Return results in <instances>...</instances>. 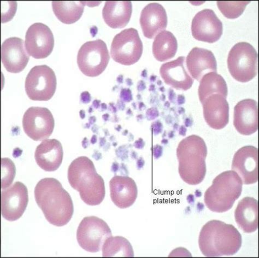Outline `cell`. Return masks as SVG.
<instances>
[{
  "instance_id": "cell-1",
  "label": "cell",
  "mask_w": 259,
  "mask_h": 258,
  "mask_svg": "<svg viewBox=\"0 0 259 258\" xmlns=\"http://www.w3.org/2000/svg\"><path fill=\"white\" fill-rule=\"evenodd\" d=\"M34 193L37 205L51 225L61 227L69 223L74 212L73 203L59 181L53 178L40 180Z\"/></svg>"
},
{
  "instance_id": "cell-2",
  "label": "cell",
  "mask_w": 259,
  "mask_h": 258,
  "mask_svg": "<svg viewBox=\"0 0 259 258\" xmlns=\"http://www.w3.org/2000/svg\"><path fill=\"white\" fill-rule=\"evenodd\" d=\"M242 244V236L233 225L218 220L207 222L201 230L199 244L205 256H231Z\"/></svg>"
},
{
  "instance_id": "cell-3",
  "label": "cell",
  "mask_w": 259,
  "mask_h": 258,
  "mask_svg": "<svg viewBox=\"0 0 259 258\" xmlns=\"http://www.w3.org/2000/svg\"><path fill=\"white\" fill-rule=\"evenodd\" d=\"M68 180L80 198L90 206H97L106 195L105 182L95 168L93 162L87 157L74 159L68 169Z\"/></svg>"
},
{
  "instance_id": "cell-4",
  "label": "cell",
  "mask_w": 259,
  "mask_h": 258,
  "mask_svg": "<svg viewBox=\"0 0 259 258\" xmlns=\"http://www.w3.org/2000/svg\"><path fill=\"white\" fill-rule=\"evenodd\" d=\"M207 148L199 136L191 135L182 140L177 148L179 172L184 182L192 186L199 185L206 174Z\"/></svg>"
},
{
  "instance_id": "cell-5",
  "label": "cell",
  "mask_w": 259,
  "mask_h": 258,
  "mask_svg": "<svg viewBox=\"0 0 259 258\" xmlns=\"http://www.w3.org/2000/svg\"><path fill=\"white\" fill-rule=\"evenodd\" d=\"M243 183L233 170L223 172L213 181L204 195V203L213 212L224 213L233 207L242 192Z\"/></svg>"
},
{
  "instance_id": "cell-6",
  "label": "cell",
  "mask_w": 259,
  "mask_h": 258,
  "mask_svg": "<svg viewBox=\"0 0 259 258\" xmlns=\"http://www.w3.org/2000/svg\"><path fill=\"white\" fill-rule=\"evenodd\" d=\"M227 63L231 75L240 82H248L257 76V53L247 42L236 44L229 53Z\"/></svg>"
},
{
  "instance_id": "cell-7",
  "label": "cell",
  "mask_w": 259,
  "mask_h": 258,
  "mask_svg": "<svg viewBox=\"0 0 259 258\" xmlns=\"http://www.w3.org/2000/svg\"><path fill=\"white\" fill-rule=\"evenodd\" d=\"M110 57L106 44L101 39L85 43L80 47L77 56V64L84 75L98 77L105 70Z\"/></svg>"
},
{
  "instance_id": "cell-8",
  "label": "cell",
  "mask_w": 259,
  "mask_h": 258,
  "mask_svg": "<svg viewBox=\"0 0 259 258\" xmlns=\"http://www.w3.org/2000/svg\"><path fill=\"white\" fill-rule=\"evenodd\" d=\"M112 236L107 224L97 217H86L79 224L77 240L81 248L91 253L102 250L105 241Z\"/></svg>"
},
{
  "instance_id": "cell-9",
  "label": "cell",
  "mask_w": 259,
  "mask_h": 258,
  "mask_svg": "<svg viewBox=\"0 0 259 258\" xmlns=\"http://www.w3.org/2000/svg\"><path fill=\"white\" fill-rule=\"evenodd\" d=\"M55 73L47 65L32 68L26 78L25 92L30 99L47 101L51 100L57 89Z\"/></svg>"
},
{
  "instance_id": "cell-10",
  "label": "cell",
  "mask_w": 259,
  "mask_h": 258,
  "mask_svg": "<svg viewBox=\"0 0 259 258\" xmlns=\"http://www.w3.org/2000/svg\"><path fill=\"white\" fill-rule=\"evenodd\" d=\"M143 44L137 30H122L115 35L111 47V55L115 62L129 66L138 62L143 53Z\"/></svg>"
},
{
  "instance_id": "cell-11",
  "label": "cell",
  "mask_w": 259,
  "mask_h": 258,
  "mask_svg": "<svg viewBox=\"0 0 259 258\" xmlns=\"http://www.w3.org/2000/svg\"><path fill=\"white\" fill-rule=\"evenodd\" d=\"M23 126L25 133L35 141L47 139L52 134L55 121L47 108L31 107L24 114Z\"/></svg>"
},
{
  "instance_id": "cell-12",
  "label": "cell",
  "mask_w": 259,
  "mask_h": 258,
  "mask_svg": "<svg viewBox=\"0 0 259 258\" xmlns=\"http://www.w3.org/2000/svg\"><path fill=\"white\" fill-rule=\"evenodd\" d=\"M29 202L28 189L20 182L2 189V214L10 222L19 220L25 211Z\"/></svg>"
},
{
  "instance_id": "cell-13",
  "label": "cell",
  "mask_w": 259,
  "mask_h": 258,
  "mask_svg": "<svg viewBox=\"0 0 259 258\" xmlns=\"http://www.w3.org/2000/svg\"><path fill=\"white\" fill-rule=\"evenodd\" d=\"M25 45L30 56L36 59L46 58L54 49L53 34L49 27L45 24H33L26 31Z\"/></svg>"
},
{
  "instance_id": "cell-14",
  "label": "cell",
  "mask_w": 259,
  "mask_h": 258,
  "mask_svg": "<svg viewBox=\"0 0 259 258\" xmlns=\"http://www.w3.org/2000/svg\"><path fill=\"white\" fill-rule=\"evenodd\" d=\"M223 24L212 10L205 9L197 13L192 24L193 36L200 41L213 44L221 37Z\"/></svg>"
},
{
  "instance_id": "cell-15",
  "label": "cell",
  "mask_w": 259,
  "mask_h": 258,
  "mask_svg": "<svg viewBox=\"0 0 259 258\" xmlns=\"http://www.w3.org/2000/svg\"><path fill=\"white\" fill-rule=\"evenodd\" d=\"M232 170L236 173L243 184H254L258 181V149L252 146L238 149L234 156Z\"/></svg>"
},
{
  "instance_id": "cell-16",
  "label": "cell",
  "mask_w": 259,
  "mask_h": 258,
  "mask_svg": "<svg viewBox=\"0 0 259 258\" xmlns=\"http://www.w3.org/2000/svg\"><path fill=\"white\" fill-rule=\"evenodd\" d=\"M25 46L24 40L18 37L5 40L2 46V61L7 71L18 73L24 70L30 59Z\"/></svg>"
},
{
  "instance_id": "cell-17",
  "label": "cell",
  "mask_w": 259,
  "mask_h": 258,
  "mask_svg": "<svg viewBox=\"0 0 259 258\" xmlns=\"http://www.w3.org/2000/svg\"><path fill=\"white\" fill-rule=\"evenodd\" d=\"M203 115L207 124L215 130L226 127L229 121V105L222 95H210L203 102Z\"/></svg>"
},
{
  "instance_id": "cell-18",
  "label": "cell",
  "mask_w": 259,
  "mask_h": 258,
  "mask_svg": "<svg viewBox=\"0 0 259 258\" xmlns=\"http://www.w3.org/2000/svg\"><path fill=\"white\" fill-rule=\"evenodd\" d=\"M234 125L237 131L243 135H250L257 131V101L247 99L237 103L234 108Z\"/></svg>"
},
{
  "instance_id": "cell-19",
  "label": "cell",
  "mask_w": 259,
  "mask_h": 258,
  "mask_svg": "<svg viewBox=\"0 0 259 258\" xmlns=\"http://www.w3.org/2000/svg\"><path fill=\"white\" fill-rule=\"evenodd\" d=\"M110 196L114 204L121 209L134 205L138 195L135 181L125 176H115L110 182Z\"/></svg>"
},
{
  "instance_id": "cell-20",
  "label": "cell",
  "mask_w": 259,
  "mask_h": 258,
  "mask_svg": "<svg viewBox=\"0 0 259 258\" xmlns=\"http://www.w3.org/2000/svg\"><path fill=\"white\" fill-rule=\"evenodd\" d=\"M140 24L144 36L153 38L166 28L167 16L165 9L158 3L148 4L141 12Z\"/></svg>"
},
{
  "instance_id": "cell-21",
  "label": "cell",
  "mask_w": 259,
  "mask_h": 258,
  "mask_svg": "<svg viewBox=\"0 0 259 258\" xmlns=\"http://www.w3.org/2000/svg\"><path fill=\"white\" fill-rule=\"evenodd\" d=\"M185 57H180L160 67V74L165 83L177 90L186 91L194 83V79L185 69Z\"/></svg>"
},
{
  "instance_id": "cell-22",
  "label": "cell",
  "mask_w": 259,
  "mask_h": 258,
  "mask_svg": "<svg viewBox=\"0 0 259 258\" xmlns=\"http://www.w3.org/2000/svg\"><path fill=\"white\" fill-rule=\"evenodd\" d=\"M63 148L60 142L56 139H46L36 148L35 158L37 165L44 170L53 172L62 164Z\"/></svg>"
},
{
  "instance_id": "cell-23",
  "label": "cell",
  "mask_w": 259,
  "mask_h": 258,
  "mask_svg": "<svg viewBox=\"0 0 259 258\" xmlns=\"http://www.w3.org/2000/svg\"><path fill=\"white\" fill-rule=\"evenodd\" d=\"M186 64L191 76L199 81L208 72H217V63L213 53L204 49H193L187 57Z\"/></svg>"
},
{
  "instance_id": "cell-24",
  "label": "cell",
  "mask_w": 259,
  "mask_h": 258,
  "mask_svg": "<svg viewBox=\"0 0 259 258\" xmlns=\"http://www.w3.org/2000/svg\"><path fill=\"white\" fill-rule=\"evenodd\" d=\"M235 219L244 233H252L258 229V202L251 197L242 199L236 208Z\"/></svg>"
},
{
  "instance_id": "cell-25",
  "label": "cell",
  "mask_w": 259,
  "mask_h": 258,
  "mask_svg": "<svg viewBox=\"0 0 259 258\" xmlns=\"http://www.w3.org/2000/svg\"><path fill=\"white\" fill-rule=\"evenodd\" d=\"M133 12L132 2H106L102 16L107 25L112 29H121L130 22Z\"/></svg>"
},
{
  "instance_id": "cell-26",
  "label": "cell",
  "mask_w": 259,
  "mask_h": 258,
  "mask_svg": "<svg viewBox=\"0 0 259 258\" xmlns=\"http://www.w3.org/2000/svg\"><path fill=\"white\" fill-rule=\"evenodd\" d=\"M178 49V43L173 33L164 30L158 34L153 44V54L160 62L174 58Z\"/></svg>"
},
{
  "instance_id": "cell-27",
  "label": "cell",
  "mask_w": 259,
  "mask_h": 258,
  "mask_svg": "<svg viewBox=\"0 0 259 258\" xmlns=\"http://www.w3.org/2000/svg\"><path fill=\"white\" fill-rule=\"evenodd\" d=\"M199 97L201 104L210 95L218 94L227 98L228 94L226 81L217 72H209L200 80L198 90Z\"/></svg>"
},
{
  "instance_id": "cell-28",
  "label": "cell",
  "mask_w": 259,
  "mask_h": 258,
  "mask_svg": "<svg viewBox=\"0 0 259 258\" xmlns=\"http://www.w3.org/2000/svg\"><path fill=\"white\" fill-rule=\"evenodd\" d=\"M84 6L83 2H52L54 14L65 24L77 22L83 15Z\"/></svg>"
},
{
  "instance_id": "cell-29",
  "label": "cell",
  "mask_w": 259,
  "mask_h": 258,
  "mask_svg": "<svg viewBox=\"0 0 259 258\" xmlns=\"http://www.w3.org/2000/svg\"><path fill=\"white\" fill-rule=\"evenodd\" d=\"M102 250L104 257L134 256L131 242L122 236L109 237L102 246Z\"/></svg>"
},
{
  "instance_id": "cell-30",
  "label": "cell",
  "mask_w": 259,
  "mask_h": 258,
  "mask_svg": "<svg viewBox=\"0 0 259 258\" xmlns=\"http://www.w3.org/2000/svg\"><path fill=\"white\" fill-rule=\"evenodd\" d=\"M250 2H218V8L222 14L226 18L234 19L240 17L244 12L246 6Z\"/></svg>"
},
{
  "instance_id": "cell-31",
  "label": "cell",
  "mask_w": 259,
  "mask_h": 258,
  "mask_svg": "<svg viewBox=\"0 0 259 258\" xmlns=\"http://www.w3.org/2000/svg\"><path fill=\"white\" fill-rule=\"evenodd\" d=\"M2 188L6 189L11 186L14 180L16 169L14 163L9 158L2 159Z\"/></svg>"
}]
</instances>
